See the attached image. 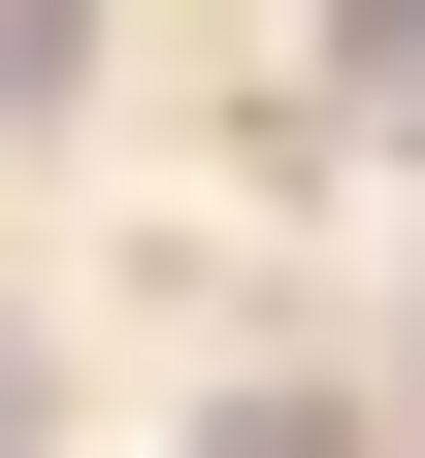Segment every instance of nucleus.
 Segmentation results:
<instances>
[{
    "label": "nucleus",
    "mask_w": 425,
    "mask_h": 458,
    "mask_svg": "<svg viewBox=\"0 0 425 458\" xmlns=\"http://www.w3.org/2000/svg\"><path fill=\"white\" fill-rule=\"evenodd\" d=\"M0 426H33V327H0Z\"/></svg>",
    "instance_id": "20e7f679"
},
{
    "label": "nucleus",
    "mask_w": 425,
    "mask_h": 458,
    "mask_svg": "<svg viewBox=\"0 0 425 458\" xmlns=\"http://www.w3.org/2000/svg\"><path fill=\"white\" fill-rule=\"evenodd\" d=\"M327 131H425V0H327Z\"/></svg>",
    "instance_id": "f257e3e1"
},
{
    "label": "nucleus",
    "mask_w": 425,
    "mask_h": 458,
    "mask_svg": "<svg viewBox=\"0 0 425 458\" xmlns=\"http://www.w3.org/2000/svg\"><path fill=\"white\" fill-rule=\"evenodd\" d=\"M33 98H66V0H0V131H33Z\"/></svg>",
    "instance_id": "f03ea898"
},
{
    "label": "nucleus",
    "mask_w": 425,
    "mask_h": 458,
    "mask_svg": "<svg viewBox=\"0 0 425 458\" xmlns=\"http://www.w3.org/2000/svg\"><path fill=\"white\" fill-rule=\"evenodd\" d=\"M197 458H360V426H327V393H262V426H197Z\"/></svg>",
    "instance_id": "7ed1b4c3"
}]
</instances>
